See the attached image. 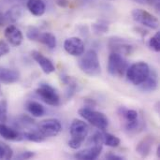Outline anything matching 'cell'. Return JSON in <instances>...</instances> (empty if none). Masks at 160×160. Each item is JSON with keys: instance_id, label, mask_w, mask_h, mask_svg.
<instances>
[{"instance_id": "obj_14", "label": "cell", "mask_w": 160, "mask_h": 160, "mask_svg": "<svg viewBox=\"0 0 160 160\" xmlns=\"http://www.w3.org/2000/svg\"><path fill=\"white\" fill-rule=\"evenodd\" d=\"M5 38L13 46H20L22 42L23 36L21 30L13 24H9L5 29Z\"/></svg>"}, {"instance_id": "obj_11", "label": "cell", "mask_w": 160, "mask_h": 160, "mask_svg": "<svg viewBox=\"0 0 160 160\" xmlns=\"http://www.w3.org/2000/svg\"><path fill=\"white\" fill-rule=\"evenodd\" d=\"M64 49L70 55L81 56L84 52V43L80 38L71 37L65 40Z\"/></svg>"}, {"instance_id": "obj_7", "label": "cell", "mask_w": 160, "mask_h": 160, "mask_svg": "<svg viewBox=\"0 0 160 160\" xmlns=\"http://www.w3.org/2000/svg\"><path fill=\"white\" fill-rule=\"evenodd\" d=\"M118 114L122 117L125 121V128L126 130L131 132L136 131L138 128H142V123L139 120V114L135 110H129L126 107H120L118 109Z\"/></svg>"}, {"instance_id": "obj_33", "label": "cell", "mask_w": 160, "mask_h": 160, "mask_svg": "<svg viewBox=\"0 0 160 160\" xmlns=\"http://www.w3.org/2000/svg\"><path fill=\"white\" fill-rule=\"evenodd\" d=\"M34 157H35V153L30 152V151H24V152L20 153L16 157V158L17 159H30V158H32Z\"/></svg>"}, {"instance_id": "obj_35", "label": "cell", "mask_w": 160, "mask_h": 160, "mask_svg": "<svg viewBox=\"0 0 160 160\" xmlns=\"http://www.w3.org/2000/svg\"><path fill=\"white\" fill-rule=\"evenodd\" d=\"M54 2L60 8H67L69 5V0H54Z\"/></svg>"}, {"instance_id": "obj_36", "label": "cell", "mask_w": 160, "mask_h": 160, "mask_svg": "<svg viewBox=\"0 0 160 160\" xmlns=\"http://www.w3.org/2000/svg\"><path fill=\"white\" fill-rule=\"evenodd\" d=\"M157 157L158 159H160V145L158 146V149H157Z\"/></svg>"}, {"instance_id": "obj_29", "label": "cell", "mask_w": 160, "mask_h": 160, "mask_svg": "<svg viewBox=\"0 0 160 160\" xmlns=\"http://www.w3.org/2000/svg\"><path fill=\"white\" fill-rule=\"evenodd\" d=\"M39 35H40V31L36 26H29L26 30V37L29 40L38 41Z\"/></svg>"}, {"instance_id": "obj_8", "label": "cell", "mask_w": 160, "mask_h": 160, "mask_svg": "<svg viewBox=\"0 0 160 160\" xmlns=\"http://www.w3.org/2000/svg\"><path fill=\"white\" fill-rule=\"evenodd\" d=\"M36 94L50 106L56 107L60 104V98L57 92L48 83H40L36 89Z\"/></svg>"}, {"instance_id": "obj_21", "label": "cell", "mask_w": 160, "mask_h": 160, "mask_svg": "<svg viewBox=\"0 0 160 160\" xmlns=\"http://www.w3.org/2000/svg\"><path fill=\"white\" fill-rule=\"evenodd\" d=\"M15 122H16L15 123L16 127H18V128H20L22 129H24V128L25 129H32V128H36L35 121L31 117H29L27 115H24V114L18 116L16 118Z\"/></svg>"}, {"instance_id": "obj_10", "label": "cell", "mask_w": 160, "mask_h": 160, "mask_svg": "<svg viewBox=\"0 0 160 160\" xmlns=\"http://www.w3.org/2000/svg\"><path fill=\"white\" fill-rule=\"evenodd\" d=\"M109 48L112 52H117L122 55H130L133 52V46L120 38H111L109 40Z\"/></svg>"}, {"instance_id": "obj_2", "label": "cell", "mask_w": 160, "mask_h": 160, "mask_svg": "<svg viewBox=\"0 0 160 160\" xmlns=\"http://www.w3.org/2000/svg\"><path fill=\"white\" fill-rule=\"evenodd\" d=\"M150 68L145 62H137L129 66L127 69L126 76L128 80L134 85H140L150 75Z\"/></svg>"}, {"instance_id": "obj_28", "label": "cell", "mask_w": 160, "mask_h": 160, "mask_svg": "<svg viewBox=\"0 0 160 160\" xmlns=\"http://www.w3.org/2000/svg\"><path fill=\"white\" fill-rule=\"evenodd\" d=\"M148 45H149V47L153 50V51H155V52H158L160 51V33L159 32H158L154 37H152L150 39H149V41H148Z\"/></svg>"}, {"instance_id": "obj_20", "label": "cell", "mask_w": 160, "mask_h": 160, "mask_svg": "<svg viewBox=\"0 0 160 160\" xmlns=\"http://www.w3.org/2000/svg\"><path fill=\"white\" fill-rule=\"evenodd\" d=\"M38 41L48 47L49 49L52 50L56 47V38L53 34L50 32H45V33H40Z\"/></svg>"}, {"instance_id": "obj_13", "label": "cell", "mask_w": 160, "mask_h": 160, "mask_svg": "<svg viewBox=\"0 0 160 160\" xmlns=\"http://www.w3.org/2000/svg\"><path fill=\"white\" fill-rule=\"evenodd\" d=\"M31 55L33 59L39 65V67L41 68L42 71L45 74H51L55 71V67L53 63L48 57L44 56L41 52L38 51H33L31 52Z\"/></svg>"}, {"instance_id": "obj_23", "label": "cell", "mask_w": 160, "mask_h": 160, "mask_svg": "<svg viewBox=\"0 0 160 160\" xmlns=\"http://www.w3.org/2000/svg\"><path fill=\"white\" fill-rule=\"evenodd\" d=\"M21 133L22 136V140H27L33 142H41L46 139L36 129V128L29 129L27 131H24V132H21Z\"/></svg>"}, {"instance_id": "obj_5", "label": "cell", "mask_w": 160, "mask_h": 160, "mask_svg": "<svg viewBox=\"0 0 160 160\" xmlns=\"http://www.w3.org/2000/svg\"><path fill=\"white\" fill-rule=\"evenodd\" d=\"M36 129L44 137H55L62 130V125L57 119H46L36 125Z\"/></svg>"}, {"instance_id": "obj_30", "label": "cell", "mask_w": 160, "mask_h": 160, "mask_svg": "<svg viewBox=\"0 0 160 160\" xmlns=\"http://www.w3.org/2000/svg\"><path fill=\"white\" fill-rule=\"evenodd\" d=\"M8 118V102L6 99L0 100V123H5Z\"/></svg>"}, {"instance_id": "obj_16", "label": "cell", "mask_w": 160, "mask_h": 160, "mask_svg": "<svg viewBox=\"0 0 160 160\" xmlns=\"http://www.w3.org/2000/svg\"><path fill=\"white\" fill-rule=\"evenodd\" d=\"M155 142H156V138L154 136L149 135V136L144 137L142 141L139 142V143H138V145L136 147L137 153L142 158H146L150 155L152 147H153Z\"/></svg>"}, {"instance_id": "obj_4", "label": "cell", "mask_w": 160, "mask_h": 160, "mask_svg": "<svg viewBox=\"0 0 160 160\" xmlns=\"http://www.w3.org/2000/svg\"><path fill=\"white\" fill-rule=\"evenodd\" d=\"M128 63L122 54L117 52H111L108 59V71L113 77H123L126 75L128 68Z\"/></svg>"}, {"instance_id": "obj_19", "label": "cell", "mask_w": 160, "mask_h": 160, "mask_svg": "<svg viewBox=\"0 0 160 160\" xmlns=\"http://www.w3.org/2000/svg\"><path fill=\"white\" fill-rule=\"evenodd\" d=\"M27 9L37 17L42 16L46 10V4L44 0H27L26 1Z\"/></svg>"}, {"instance_id": "obj_17", "label": "cell", "mask_w": 160, "mask_h": 160, "mask_svg": "<svg viewBox=\"0 0 160 160\" xmlns=\"http://www.w3.org/2000/svg\"><path fill=\"white\" fill-rule=\"evenodd\" d=\"M20 79V73L17 70L6 68H0V82L4 84L14 83Z\"/></svg>"}, {"instance_id": "obj_27", "label": "cell", "mask_w": 160, "mask_h": 160, "mask_svg": "<svg viewBox=\"0 0 160 160\" xmlns=\"http://www.w3.org/2000/svg\"><path fill=\"white\" fill-rule=\"evenodd\" d=\"M13 156V151L9 145L0 142V159H10Z\"/></svg>"}, {"instance_id": "obj_9", "label": "cell", "mask_w": 160, "mask_h": 160, "mask_svg": "<svg viewBox=\"0 0 160 160\" xmlns=\"http://www.w3.org/2000/svg\"><path fill=\"white\" fill-rule=\"evenodd\" d=\"M69 132H70L71 139L82 143L88 135L89 128L85 122L79 120V119H75L72 121V123L70 125Z\"/></svg>"}, {"instance_id": "obj_6", "label": "cell", "mask_w": 160, "mask_h": 160, "mask_svg": "<svg viewBox=\"0 0 160 160\" xmlns=\"http://www.w3.org/2000/svg\"><path fill=\"white\" fill-rule=\"evenodd\" d=\"M131 15H132L133 20L136 22L141 23L143 26H146L151 29H158L159 26L158 19L156 16H154L152 13H150L144 9L135 8L132 10Z\"/></svg>"}, {"instance_id": "obj_12", "label": "cell", "mask_w": 160, "mask_h": 160, "mask_svg": "<svg viewBox=\"0 0 160 160\" xmlns=\"http://www.w3.org/2000/svg\"><path fill=\"white\" fill-rule=\"evenodd\" d=\"M23 9L22 7L19 4L12 6L8 10H7L4 14L0 15V26L4 24H12L21 19L22 16Z\"/></svg>"}, {"instance_id": "obj_31", "label": "cell", "mask_w": 160, "mask_h": 160, "mask_svg": "<svg viewBox=\"0 0 160 160\" xmlns=\"http://www.w3.org/2000/svg\"><path fill=\"white\" fill-rule=\"evenodd\" d=\"M136 3L142 4V5H148V6H153L156 7V8L158 10L159 9V0H133Z\"/></svg>"}, {"instance_id": "obj_1", "label": "cell", "mask_w": 160, "mask_h": 160, "mask_svg": "<svg viewBox=\"0 0 160 160\" xmlns=\"http://www.w3.org/2000/svg\"><path fill=\"white\" fill-rule=\"evenodd\" d=\"M78 65L81 70L88 76L95 77L101 73L99 59L94 50H89L84 54L82 53L78 61Z\"/></svg>"}, {"instance_id": "obj_3", "label": "cell", "mask_w": 160, "mask_h": 160, "mask_svg": "<svg viewBox=\"0 0 160 160\" xmlns=\"http://www.w3.org/2000/svg\"><path fill=\"white\" fill-rule=\"evenodd\" d=\"M78 112L84 120H86L92 126H94L101 131H104L109 126V120L107 116L102 112H97L88 107L80 109Z\"/></svg>"}, {"instance_id": "obj_34", "label": "cell", "mask_w": 160, "mask_h": 160, "mask_svg": "<svg viewBox=\"0 0 160 160\" xmlns=\"http://www.w3.org/2000/svg\"><path fill=\"white\" fill-rule=\"evenodd\" d=\"M105 158H106V159H109V160H123L124 159V158H122V157H120V156H117V155H115V154H113V153H112V152H110V153L106 154V156H105Z\"/></svg>"}, {"instance_id": "obj_24", "label": "cell", "mask_w": 160, "mask_h": 160, "mask_svg": "<svg viewBox=\"0 0 160 160\" xmlns=\"http://www.w3.org/2000/svg\"><path fill=\"white\" fill-rule=\"evenodd\" d=\"M139 86H140V89L144 92H154L158 87V81H157L156 76L151 75V72H150V75L147 77V79Z\"/></svg>"}, {"instance_id": "obj_15", "label": "cell", "mask_w": 160, "mask_h": 160, "mask_svg": "<svg viewBox=\"0 0 160 160\" xmlns=\"http://www.w3.org/2000/svg\"><path fill=\"white\" fill-rule=\"evenodd\" d=\"M101 151H102V145L93 144L92 146L76 153L74 155V158L80 160H94L99 157Z\"/></svg>"}, {"instance_id": "obj_32", "label": "cell", "mask_w": 160, "mask_h": 160, "mask_svg": "<svg viewBox=\"0 0 160 160\" xmlns=\"http://www.w3.org/2000/svg\"><path fill=\"white\" fill-rule=\"evenodd\" d=\"M9 51H10V49H9L8 44L4 40H0V57L8 54L9 52Z\"/></svg>"}, {"instance_id": "obj_26", "label": "cell", "mask_w": 160, "mask_h": 160, "mask_svg": "<svg viewBox=\"0 0 160 160\" xmlns=\"http://www.w3.org/2000/svg\"><path fill=\"white\" fill-rule=\"evenodd\" d=\"M110 27H109V24L106 22H102V21H99L98 22H95L92 24V31L94 34L98 35V36H101V35H104L106 33H108Z\"/></svg>"}, {"instance_id": "obj_25", "label": "cell", "mask_w": 160, "mask_h": 160, "mask_svg": "<svg viewBox=\"0 0 160 160\" xmlns=\"http://www.w3.org/2000/svg\"><path fill=\"white\" fill-rule=\"evenodd\" d=\"M103 133V144L109 146V147H117L121 141L118 137L108 133V132H102Z\"/></svg>"}, {"instance_id": "obj_22", "label": "cell", "mask_w": 160, "mask_h": 160, "mask_svg": "<svg viewBox=\"0 0 160 160\" xmlns=\"http://www.w3.org/2000/svg\"><path fill=\"white\" fill-rule=\"evenodd\" d=\"M28 112L34 117H41L45 113V110L41 104L37 101H28L26 104Z\"/></svg>"}, {"instance_id": "obj_18", "label": "cell", "mask_w": 160, "mask_h": 160, "mask_svg": "<svg viewBox=\"0 0 160 160\" xmlns=\"http://www.w3.org/2000/svg\"><path fill=\"white\" fill-rule=\"evenodd\" d=\"M0 136L8 141H22V133L5 125V123H0Z\"/></svg>"}, {"instance_id": "obj_37", "label": "cell", "mask_w": 160, "mask_h": 160, "mask_svg": "<svg viewBox=\"0 0 160 160\" xmlns=\"http://www.w3.org/2000/svg\"><path fill=\"white\" fill-rule=\"evenodd\" d=\"M6 2H19V1H22V0H4Z\"/></svg>"}]
</instances>
